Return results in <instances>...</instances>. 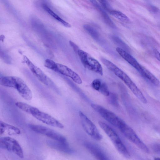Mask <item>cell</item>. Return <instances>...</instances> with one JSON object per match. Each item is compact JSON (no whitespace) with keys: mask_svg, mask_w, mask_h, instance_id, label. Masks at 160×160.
Here are the masks:
<instances>
[{"mask_svg":"<svg viewBox=\"0 0 160 160\" xmlns=\"http://www.w3.org/2000/svg\"><path fill=\"white\" fill-rule=\"evenodd\" d=\"M0 84L4 87L16 89L24 99L31 100L32 95L31 91L24 81L21 78L13 76H3L0 79Z\"/></svg>","mask_w":160,"mask_h":160,"instance_id":"3","label":"cell"},{"mask_svg":"<svg viewBox=\"0 0 160 160\" xmlns=\"http://www.w3.org/2000/svg\"><path fill=\"white\" fill-rule=\"evenodd\" d=\"M102 63L115 75L121 79L134 94L142 103H147L146 98L143 93L129 76L114 64L104 58H101Z\"/></svg>","mask_w":160,"mask_h":160,"instance_id":"1","label":"cell"},{"mask_svg":"<svg viewBox=\"0 0 160 160\" xmlns=\"http://www.w3.org/2000/svg\"><path fill=\"white\" fill-rule=\"evenodd\" d=\"M53 71L69 77L78 84H80L82 83V80L80 76L73 70L65 65L56 63Z\"/></svg>","mask_w":160,"mask_h":160,"instance_id":"12","label":"cell"},{"mask_svg":"<svg viewBox=\"0 0 160 160\" xmlns=\"http://www.w3.org/2000/svg\"><path fill=\"white\" fill-rule=\"evenodd\" d=\"M0 147L3 149L12 152L20 158L24 157L23 150L18 142L9 137H3L0 139Z\"/></svg>","mask_w":160,"mask_h":160,"instance_id":"9","label":"cell"},{"mask_svg":"<svg viewBox=\"0 0 160 160\" xmlns=\"http://www.w3.org/2000/svg\"><path fill=\"white\" fill-rule=\"evenodd\" d=\"M116 51L120 55L140 73L144 67L142 66L131 55L123 49L117 47Z\"/></svg>","mask_w":160,"mask_h":160,"instance_id":"13","label":"cell"},{"mask_svg":"<svg viewBox=\"0 0 160 160\" xmlns=\"http://www.w3.org/2000/svg\"><path fill=\"white\" fill-rule=\"evenodd\" d=\"M42 7L43 9L49 15L57 21L60 22L64 26L67 28H70L71 27L70 24L61 18L52 11L47 5L44 4H43Z\"/></svg>","mask_w":160,"mask_h":160,"instance_id":"17","label":"cell"},{"mask_svg":"<svg viewBox=\"0 0 160 160\" xmlns=\"http://www.w3.org/2000/svg\"><path fill=\"white\" fill-rule=\"evenodd\" d=\"M100 4L102 6V8L105 10L110 12L112 10L111 6L109 3L106 0L99 1Z\"/></svg>","mask_w":160,"mask_h":160,"instance_id":"22","label":"cell"},{"mask_svg":"<svg viewBox=\"0 0 160 160\" xmlns=\"http://www.w3.org/2000/svg\"><path fill=\"white\" fill-rule=\"evenodd\" d=\"M154 54L156 58L160 62V53L157 50H154Z\"/></svg>","mask_w":160,"mask_h":160,"instance_id":"24","label":"cell"},{"mask_svg":"<svg viewBox=\"0 0 160 160\" xmlns=\"http://www.w3.org/2000/svg\"><path fill=\"white\" fill-rule=\"evenodd\" d=\"M99 92L105 96H108L110 95L108 87L107 84L104 82H102Z\"/></svg>","mask_w":160,"mask_h":160,"instance_id":"20","label":"cell"},{"mask_svg":"<svg viewBox=\"0 0 160 160\" xmlns=\"http://www.w3.org/2000/svg\"><path fill=\"white\" fill-rule=\"evenodd\" d=\"M15 105L19 109L32 115L37 119L44 124L61 129L64 127L62 123L52 116L40 111L35 107L21 102H16Z\"/></svg>","mask_w":160,"mask_h":160,"instance_id":"2","label":"cell"},{"mask_svg":"<svg viewBox=\"0 0 160 160\" xmlns=\"http://www.w3.org/2000/svg\"><path fill=\"white\" fill-rule=\"evenodd\" d=\"M85 30L96 40H98L100 38L99 33L97 30L91 26L85 24L83 25Z\"/></svg>","mask_w":160,"mask_h":160,"instance_id":"19","label":"cell"},{"mask_svg":"<svg viewBox=\"0 0 160 160\" xmlns=\"http://www.w3.org/2000/svg\"><path fill=\"white\" fill-rule=\"evenodd\" d=\"M98 124L111 140L117 151L126 158H129L130 155L128 149L116 132L105 123L99 121Z\"/></svg>","mask_w":160,"mask_h":160,"instance_id":"4","label":"cell"},{"mask_svg":"<svg viewBox=\"0 0 160 160\" xmlns=\"http://www.w3.org/2000/svg\"><path fill=\"white\" fill-rule=\"evenodd\" d=\"M69 43L75 52L77 53L78 51L80 49L79 47L75 43L71 41H69Z\"/></svg>","mask_w":160,"mask_h":160,"instance_id":"23","label":"cell"},{"mask_svg":"<svg viewBox=\"0 0 160 160\" xmlns=\"http://www.w3.org/2000/svg\"><path fill=\"white\" fill-rule=\"evenodd\" d=\"M102 82L98 79L94 80L91 83V85L94 90L99 92Z\"/></svg>","mask_w":160,"mask_h":160,"instance_id":"21","label":"cell"},{"mask_svg":"<svg viewBox=\"0 0 160 160\" xmlns=\"http://www.w3.org/2000/svg\"><path fill=\"white\" fill-rule=\"evenodd\" d=\"M21 131L18 128L1 121L0 122V134L1 135L5 134L9 135H19Z\"/></svg>","mask_w":160,"mask_h":160,"instance_id":"15","label":"cell"},{"mask_svg":"<svg viewBox=\"0 0 160 160\" xmlns=\"http://www.w3.org/2000/svg\"><path fill=\"white\" fill-rule=\"evenodd\" d=\"M109 12L112 16L121 21L127 22L129 21L128 18L125 14L119 11L112 10Z\"/></svg>","mask_w":160,"mask_h":160,"instance_id":"18","label":"cell"},{"mask_svg":"<svg viewBox=\"0 0 160 160\" xmlns=\"http://www.w3.org/2000/svg\"><path fill=\"white\" fill-rule=\"evenodd\" d=\"M79 115L82 127L85 132L95 140H101L102 136L93 122L82 112L80 111Z\"/></svg>","mask_w":160,"mask_h":160,"instance_id":"11","label":"cell"},{"mask_svg":"<svg viewBox=\"0 0 160 160\" xmlns=\"http://www.w3.org/2000/svg\"><path fill=\"white\" fill-rule=\"evenodd\" d=\"M154 160H160V158L159 157H155L154 158Z\"/></svg>","mask_w":160,"mask_h":160,"instance_id":"25","label":"cell"},{"mask_svg":"<svg viewBox=\"0 0 160 160\" xmlns=\"http://www.w3.org/2000/svg\"><path fill=\"white\" fill-rule=\"evenodd\" d=\"M83 66L87 69L102 75L103 70L99 62L88 52L80 49L77 52Z\"/></svg>","mask_w":160,"mask_h":160,"instance_id":"5","label":"cell"},{"mask_svg":"<svg viewBox=\"0 0 160 160\" xmlns=\"http://www.w3.org/2000/svg\"><path fill=\"white\" fill-rule=\"evenodd\" d=\"M23 59L32 74L40 82L50 88L54 89L57 88L52 81L27 57L24 56Z\"/></svg>","mask_w":160,"mask_h":160,"instance_id":"7","label":"cell"},{"mask_svg":"<svg viewBox=\"0 0 160 160\" xmlns=\"http://www.w3.org/2000/svg\"><path fill=\"white\" fill-rule=\"evenodd\" d=\"M90 2L93 5L99 12L105 22L111 27L115 28V26L114 23L105 10L101 7L98 2L95 0H91Z\"/></svg>","mask_w":160,"mask_h":160,"instance_id":"16","label":"cell"},{"mask_svg":"<svg viewBox=\"0 0 160 160\" xmlns=\"http://www.w3.org/2000/svg\"><path fill=\"white\" fill-rule=\"evenodd\" d=\"M84 146L97 160H109L104 152L96 145L89 142H86Z\"/></svg>","mask_w":160,"mask_h":160,"instance_id":"14","label":"cell"},{"mask_svg":"<svg viewBox=\"0 0 160 160\" xmlns=\"http://www.w3.org/2000/svg\"><path fill=\"white\" fill-rule=\"evenodd\" d=\"M124 135L144 152L148 153L149 149L133 130L124 121L118 128Z\"/></svg>","mask_w":160,"mask_h":160,"instance_id":"6","label":"cell"},{"mask_svg":"<svg viewBox=\"0 0 160 160\" xmlns=\"http://www.w3.org/2000/svg\"><path fill=\"white\" fill-rule=\"evenodd\" d=\"M29 128L34 132L50 138L53 140L63 142H67L66 138L58 132L41 125L31 124Z\"/></svg>","mask_w":160,"mask_h":160,"instance_id":"10","label":"cell"},{"mask_svg":"<svg viewBox=\"0 0 160 160\" xmlns=\"http://www.w3.org/2000/svg\"><path fill=\"white\" fill-rule=\"evenodd\" d=\"M91 106L102 118L118 128L124 122L113 112L101 105L92 103Z\"/></svg>","mask_w":160,"mask_h":160,"instance_id":"8","label":"cell"}]
</instances>
